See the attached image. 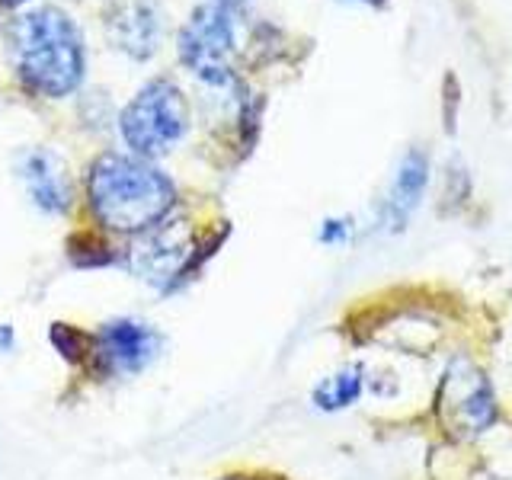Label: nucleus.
<instances>
[{
  "label": "nucleus",
  "instance_id": "nucleus-1",
  "mask_svg": "<svg viewBox=\"0 0 512 480\" xmlns=\"http://www.w3.org/2000/svg\"><path fill=\"white\" fill-rule=\"evenodd\" d=\"M87 202L93 218L109 231L144 234L170 218L176 189L164 170L135 154H103L87 173Z\"/></svg>",
  "mask_w": 512,
  "mask_h": 480
},
{
  "label": "nucleus",
  "instance_id": "nucleus-2",
  "mask_svg": "<svg viewBox=\"0 0 512 480\" xmlns=\"http://www.w3.org/2000/svg\"><path fill=\"white\" fill-rule=\"evenodd\" d=\"M10 55L23 87L36 96H68L87 71V48L77 23L58 7H36L10 23Z\"/></svg>",
  "mask_w": 512,
  "mask_h": 480
},
{
  "label": "nucleus",
  "instance_id": "nucleus-3",
  "mask_svg": "<svg viewBox=\"0 0 512 480\" xmlns=\"http://www.w3.org/2000/svg\"><path fill=\"white\" fill-rule=\"evenodd\" d=\"M186 128H189L186 96L180 93V87L164 77L144 84L119 116V132L125 144L132 148L135 157L144 160L173 151V144H180Z\"/></svg>",
  "mask_w": 512,
  "mask_h": 480
},
{
  "label": "nucleus",
  "instance_id": "nucleus-4",
  "mask_svg": "<svg viewBox=\"0 0 512 480\" xmlns=\"http://www.w3.org/2000/svg\"><path fill=\"white\" fill-rule=\"evenodd\" d=\"M176 52H180L183 68L202 84L228 87L231 61L237 55V16L231 4L212 0V4L192 10L180 29V39H176Z\"/></svg>",
  "mask_w": 512,
  "mask_h": 480
},
{
  "label": "nucleus",
  "instance_id": "nucleus-5",
  "mask_svg": "<svg viewBox=\"0 0 512 480\" xmlns=\"http://www.w3.org/2000/svg\"><path fill=\"white\" fill-rule=\"evenodd\" d=\"M160 333L135 317H119L103 324V330L90 336V352L103 365L106 375H135L148 368L160 352Z\"/></svg>",
  "mask_w": 512,
  "mask_h": 480
},
{
  "label": "nucleus",
  "instance_id": "nucleus-6",
  "mask_svg": "<svg viewBox=\"0 0 512 480\" xmlns=\"http://www.w3.org/2000/svg\"><path fill=\"white\" fill-rule=\"evenodd\" d=\"M192 250H196V240L186 237L180 224H170V218H164L157 228L144 231L138 247L132 250V266L141 279L170 288V282L180 279L192 263Z\"/></svg>",
  "mask_w": 512,
  "mask_h": 480
},
{
  "label": "nucleus",
  "instance_id": "nucleus-7",
  "mask_svg": "<svg viewBox=\"0 0 512 480\" xmlns=\"http://www.w3.org/2000/svg\"><path fill=\"white\" fill-rule=\"evenodd\" d=\"M20 180L32 205L45 215H61L71 205V183L64 173L61 157L52 151H26L20 157Z\"/></svg>",
  "mask_w": 512,
  "mask_h": 480
},
{
  "label": "nucleus",
  "instance_id": "nucleus-8",
  "mask_svg": "<svg viewBox=\"0 0 512 480\" xmlns=\"http://www.w3.org/2000/svg\"><path fill=\"white\" fill-rule=\"evenodd\" d=\"M109 39L132 58H151L160 42V16L148 0H125L109 20Z\"/></svg>",
  "mask_w": 512,
  "mask_h": 480
},
{
  "label": "nucleus",
  "instance_id": "nucleus-9",
  "mask_svg": "<svg viewBox=\"0 0 512 480\" xmlns=\"http://www.w3.org/2000/svg\"><path fill=\"white\" fill-rule=\"evenodd\" d=\"M426 173H429L426 157L420 151H410L394 176L388 205H384V218L391 221V228H404L410 215L416 212V205H420L423 189H426Z\"/></svg>",
  "mask_w": 512,
  "mask_h": 480
},
{
  "label": "nucleus",
  "instance_id": "nucleus-10",
  "mask_svg": "<svg viewBox=\"0 0 512 480\" xmlns=\"http://www.w3.org/2000/svg\"><path fill=\"white\" fill-rule=\"evenodd\" d=\"M359 394H362V368L349 365V368H343V372H336V375H330L317 384L314 404L320 410H343L349 404H356Z\"/></svg>",
  "mask_w": 512,
  "mask_h": 480
},
{
  "label": "nucleus",
  "instance_id": "nucleus-11",
  "mask_svg": "<svg viewBox=\"0 0 512 480\" xmlns=\"http://www.w3.org/2000/svg\"><path fill=\"white\" fill-rule=\"evenodd\" d=\"M343 224L346 221H327V228H324V234H320V240H324V244H340V240L346 237Z\"/></svg>",
  "mask_w": 512,
  "mask_h": 480
},
{
  "label": "nucleus",
  "instance_id": "nucleus-12",
  "mask_svg": "<svg viewBox=\"0 0 512 480\" xmlns=\"http://www.w3.org/2000/svg\"><path fill=\"white\" fill-rule=\"evenodd\" d=\"M16 346V336L7 324H0V352H10Z\"/></svg>",
  "mask_w": 512,
  "mask_h": 480
},
{
  "label": "nucleus",
  "instance_id": "nucleus-13",
  "mask_svg": "<svg viewBox=\"0 0 512 480\" xmlns=\"http://www.w3.org/2000/svg\"><path fill=\"white\" fill-rule=\"evenodd\" d=\"M7 7H20V4H26V0H4Z\"/></svg>",
  "mask_w": 512,
  "mask_h": 480
},
{
  "label": "nucleus",
  "instance_id": "nucleus-14",
  "mask_svg": "<svg viewBox=\"0 0 512 480\" xmlns=\"http://www.w3.org/2000/svg\"><path fill=\"white\" fill-rule=\"evenodd\" d=\"M224 480H247V477H224Z\"/></svg>",
  "mask_w": 512,
  "mask_h": 480
},
{
  "label": "nucleus",
  "instance_id": "nucleus-15",
  "mask_svg": "<svg viewBox=\"0 0 512 480\" xmlns=\"http://www.w3.org/2000/svg\"><path fill=\"white\" fill-rule=\"evenodd\" d=\"M365 4H381V0H365Z\"/></svg>",
  "mask_w": 512,
  "mask_h": 480
},
{
  "label": "nucleus",
  "instance_id": "nucleus-16",
  "mask_svg": "<svg viewBox=\"0 0 512 480\" xmlns=\"http://www.w3.org/2000/svg\"><path fill=\"white\" fill-rule=\"evenodd\" d=\"M221 4H231V0H221Z\"/></svg>",
  "mask_w": 512,
  "mask_h": 480
}]
</instances>
